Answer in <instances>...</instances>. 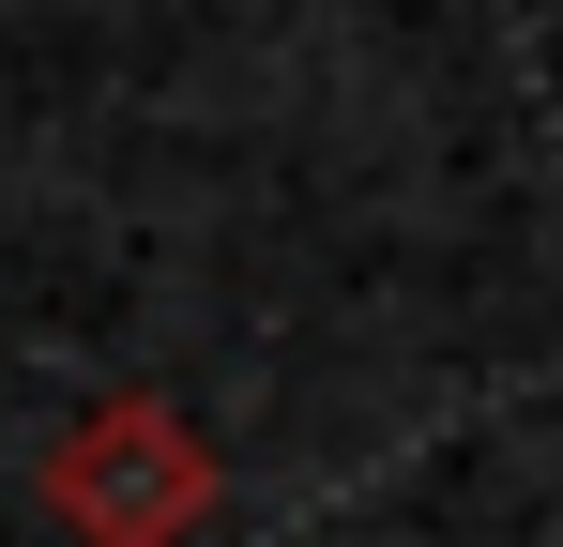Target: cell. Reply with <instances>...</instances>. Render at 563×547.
Segmentation results:
<instances>
[{
	"label": "cell",
	"instance_id": "1",
	"mask_svg": "<svg viewBox=\"0 0 563 547\" xmlns=\"http://www.w3.org/2000/svg\"><path fill=\"white\" fill-rule=\"evenodd\" d=\"M46 517L77 547H198L213 533V442L168 395H92L46 442Z\"/></svg>",
	"mask_w": 563,
	"mask_h": 547
}]
</instances>
